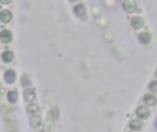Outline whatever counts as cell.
Listing matches in <instances>:
<instances>
[{"label":"cell","mask_w":157,"mask_h":132,"mask_svg":"<svg viewBox=\"0 0 157 132\" xmlns=\"http://www.w3.org/2000/svg\"><path fill=\"white\" fill-rule=\"evenodd\" d=\"M123 8H124L127 13H134L136 8V3L134 0H124L123 2Z\"/></svg>","instance_id":"6da1fadb"},{"label":"cell","mask_w":157,"mask_h":132,"mask_svg":"<svg viewBox=\"0 0 157 132\" xmlns=\"http://www.w3.org/2000/svg\"><path fill=\"white\" fill-rule=\"evenodd\" d=\"M149 110H147V107H145V106H141V107L136 109V116H138L139 120H145L149 117Z\"/></svg>","instance_id":"7a4b0ae2"},{"label":"cell","mask_w":157,"mask_h":132,"mask_svg":"<svg viewBox=\"0 0 157 132\" xmlns=\"http://www.w3.org/2000/svg\"><path fill=\"white\" fill-rule=\"evenodd\" d=\"M24 96H25V99H26L28 102H33V100L36 99L35 89H33V88H30V87H28V88L25 89V92H24Z\"/></svg>","instance_id":"3957f363"},{"label":"cell","mask_w":157,"mask_h":132,"mask_svg":"<svg viewBox=\"0 0 157 132\" xmlns=\"http://www.w3.org/2000/svg\"><path fill=\"white\" fill-rule=\"evenodd\" d=\"M0 40L4 44L10 43V41L13 40V35H11L10 30H2V33H0Z\"/></svg>","instance_id":"277c9868"},{"label":"cell","mask_w":157,"mask_h":132,"mask_svg":"<svg viewBox=\"0 0 157 132\" xmlns=\"http://www.w3.org/2000/svg\"><path fill=\"white\" fill-rule=\"evenodd\" d=\"M11 18H13V14H11V11L3 10L2 13H0V21H2L3 24H8V22L11 21Z\"/></svg>","instance_id":"5b68a950"},{"label":"cell","mask_w":157,"mask_h":132,"mask_svg":"<svg viewBox=\"0 0 157 132\" xmlns=\"http://www.w3.org/2000/svg\"><path fill=\"white\" fill-rule=\"evenodd\" d=\"M4 80H6V83H8V84H13L14 81H15V72L14 70H6V73H4Z\"/></svg>","instance_id":"8992f818"},{"label":"cell","mask_w":157,"mask_h":132,"mask_svg":"<svg viewBox=\"0 0 157 132\" xmlns=\"http://www.w3.org/2000/svg\"><path fill=\"white\" fill-rule=\"evenodd\" d=\"M131 25H132L134 29H141V28L144 26V19H142L141 17H134V18L131 19Z\"/></svg>","instance_id":"52a82bcc"},{"label":"cell","mask_w":157,"mask_h":132,"mask_svg":"<svg viewBox=\"0 0 157 132\" xmlns=\"http://www.w3.org/2000/svg\"><path fill=\"white\" fill-rule=\"evenodd\" d=\"M144 102L146 103V106H155L157 103V99H156L155 95L149 94V95H145L144 96Z\"/></svg>","instance_id":"ba28073f"},{"label":"cell","mask_w":157,"mask_h":132,"mask_svg":"<svg viewBox=\"0 0 157 132\" xmlns=\"http://www.w3.org/2000/svg\"><path fill=\"white\" fill-rule=\"evenodd\" d=\"M30 125H32L33 128H40L41 127V119H40V116H37V114L32 116V119H30Z\"/></svg>","instance_id":"9c48e42d"},{"label":"cell","mask_w":157,"mask_h":132,"mask_svg":"<svg viewBox=\"0 0 157 132\" xmlns=\"http://www.w3.org/2000/svg\"><path fill=\"white\" fill-rule=\"evenodd\" d=\"M138 39H139V41H141L142 44H147L150 41V35L147 32H142V33H139L138 35Z\"/></svg>","instance_id":"30bf717a"},{"label":"cell","mask_w":157,"mask_h":132,"mask_svg":"<svg viewBox=\"0 0 157 132\" xmlns=\"http://www.w3.org/2000/svg\"><path fill=\"white\" fill-rule=\"evenodd\" d=\"M13 58H14V54L11 51H4L2 54V61L6 63H10L11 61H13Z\"/></svg>","instance_id":"8fae6325"},{"label":"cell","mask_w":157,"mask_h":132,"mask_svg":"<svg viewBox=\"0 0 157 132\" xmlns=\"http://www.w3.org/2000/svg\"><path fill=\"white\" fill-rule=\"evenodd\" d=\"M73 11H75V14H76L77 17H83L84 14H86V7H84L83 4H77L76 7L73 8Z\"/></svg>","instance_id":"7c38bea8"},{"label":"cell","mask_w":157,"mask_h":132,"mask_svg":"<svg viewBox=\"0 0 157 132\" xmlns=\"http://www.w3.org/2000/svg\"><path fill=\"white\" fill-rule=\"evenodd\" d=\"M130 128L132 131H139L142 128V123L139 120H132V121H130Z\"/></svg>","instance_id":"4fadbf2b"},{"label":"cell","mask_w":157,"mask_h":132,"mask_svg":"<svg viewBox=\"0 0 157 132\" xmlns=\"http://www.w3.org/2000/svg\"><path fill=\"white\" fill-rule=\"evenodd\" d=\"M6 124H7V128H8V132H19L17 125L14 124V120H6Z\"/></svg>","instance_id":"5bb4252c"},{"label":"cell","mask_w":157,"mask_h":132,"mask_svg":"<svg viewBox=\"0 0 157 132\" xmlns=\"http://www.w3.org/2000/svg\"><path fill=\"white\" fill-rule=\"evenodd\" d=\"M7 98H8V100H10L11 103L17 102V99H18V92L17 91H10L7 94Z\"/></svg>","instance_id":"9a60e30c"},{"label":"cell","mask_w":157,"mask_h":132,"mask_svg":"<svg viewBox=\"0 0 157 132\" xmlns=\"http://www.w3.org/2000/svg\"><path fill=\"white\" fill-rule=\"evenodd\" d=\"M39 110V106L36 103H32V105H28V113L32 114V113H36Z\"/></svg>","instance_id":"2e32d148"},{"label":"cell","mask_w":157,"mask_h":132,"mask_svg":"<svg viewBox=\"0 0 157 132\" xmlns=\"http://www.w3.org/2000/svg\"><path fill=\"white\" fill-rule=\"evenodd\" d=\"M149 88L152 92H157V81H152V83L149 84Z\"/></svg>","instance_id":"e0dca14e"},{"label":"cell","mask_w":157,"mask_h":132,"mask_svg":"<svg viewBox=\"0 0 157 132\" xmlns=\"http://www.w3.org/2000/svg\"><path fill=\"white\" fill-rule=\"evenodd\" d=\"M24 85L29 87V81H28V77H26V76H24Z\"/></svg>","instance_id":"ac0fdd59"},{"label":"cell","mask_w":157,"mask_h":132,"mask_svg":"<svg viewBox=\"0 0 157 132\" xmlns=\"http://www.w3.org/2000/svg\"><path fill=\"white\" fill-rule=\"evenodd\" d=\"M0 3H3V4H8V3H11V0H0Z\"/></svg>","instance_id":"d6986e66"},{"label":"cell","mask_w":157,"mask_h":132,"mask_svg":"<svg viewBox=\"0 0 157 132\" xmlns=\"http://www.w3.org/2000/svg\"><path fill=\"white\" fill-rule=\"evenodd\" d=\"M71 2H76V0H71Z\"/></svg>","instance_id":"ffe728a7"},{"label":"cell","mask_w":157,"mask_h":132,"mask_svg":"<svg viewBox=\"0 0 157 132\" xmlns=\"http://www.w3.org/2000/svg\"><path fill=\"white\" fill-rule=\"evenodd\" d=\"M156 74H157V72H156Z\"/></svg>","instance_id":"44dd1931"}]
</instances>
